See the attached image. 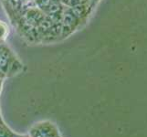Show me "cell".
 <instances>
[{"instance_id": "1", "label": "cell", "mask_w": 147, "mask_h": 137, "mask_svg": "<svg viewBox=\"0 0 147 137\" xmlns=\"http://www.w3.org/2000/svg\"><path fill=\"white\" fill-rule=\"evenodd\" d=\"M30 137H59V132L54 123L50 121H38L29 128Z\"/></svg>"}, {"instance_id": "2", "label": "cell", "mask_w": 147, "mask_h": 137, "mask_svg": "<svg viewBox=\"0 0 147 137\" xmlns=\"http://www.w3.org/2000/svg\"><path fill=\"white\" fill-rule=\"evenodd\" d=\"M16 135L17 134L10 129L5 123L0 124V137H16Z\"/></svg>"}, {"instance_id": "3", "label": "cell", "mask_w": 147, "mask_h": 137, "mask_svg": "<svg viewBox=\"0 0 147 137\" xmlns=\"http://www.w3.org/2000/svg\"><path fill=\"white\" fill-rule=\"evenodd\" d=\"M16 137H30V135L28 134H17Z\"/></svg>"}, {"instance_id": "4", "label": "cell", "mask_w": 147, "mask_h": 137, "mask_svg": "<svg viewBox=\"0 0 147 137\" xmlns=\"http://www.w3.org/2000/svg\"><path fill=\"white\" fill-rule=\"evenodd\" d=\"M4 121H3V118H2V115H1V113H0V124H3Z\"/></svg>"}, {"instance_id": "5", "label": "cell", "mask_w": 147, "mask_h": 137, "mask_svg": "<svg viewBox=\"0 0 147 137\" xmlns=\"http://www.w3.org/2000/svg\"><path fill=\"white\" fill-rule=\"evenodd\" d=\"M1 86H2V82L0 80V90H1Z\"/></svg>"}, {"instance_id": "6", "label": "cell", "mask_w": 147, "mask_h": 137, "mask_svg": "<svg viewBox=\"0 0 147 137\" xmlns=\"http://www.w3.org/2000/svg\"><path fill=\"white\" fill-rule=\"evenodd\" d=\"M59 137H61V136H60V135H59Z\"/></svg>"}]
</instances>
